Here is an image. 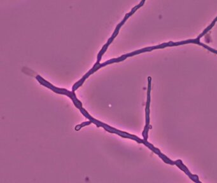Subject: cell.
Masks as SVG:
<instances>
[{
  "label": "cell",
  "instance_id": "cell-1",
  "mask_svg": "<svg viewBox=\"0 0 217 183\" xmlns=\"http://www.w3.org/2000/svg\"><path fill=\"white\" fill-rule=\"evenodd\" d=\"M216 21H217V17H216L215 19V20H214L213 21V22H211V24L209 25V26H208V27L205 29V30L203 31V33H202V34H201V35H200L199 36V37L197 38L198 39H199V40H200V38H201V37H202L204 35H205V34H206V33H208V31H209L210 30V29H211L213 27V25H215V22H216Z\"/></svg>",
  "mask_w": 217,
  "mask_h": 183
}]
</instances>
